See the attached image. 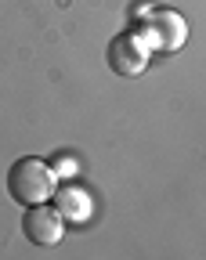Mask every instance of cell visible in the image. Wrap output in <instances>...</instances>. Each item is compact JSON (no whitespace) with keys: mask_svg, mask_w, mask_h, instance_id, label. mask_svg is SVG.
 I'll list each match as a JSON object with an SVG mask.
<instances>
[{"mask_svg":"<svg viewBox=\"0 0 206 260\" xmlns=\"http://www.w3.org/2000/svg\"><path fill=\"white\" fill-rule=\"evenodd\" d=\"M22 232L33 246H58L62 235H65V217L54 206L37 203V206H29V213L22 220Z\"/></svg>","mask_w":206,"mask_h":260,"instance_id":"4","label":"cell"},{"mask_svg":"<svg viewBox=\"0 0 206 260\" xmlns=\"http://www.w3.org/2000/svg\"><path fill=\"white\" fill-rule=\"evenodd\" d=\"M149 54H152V47L145 44L141 32H120L109 44V65L120 76H141L149 65Z\"/></svg>","mask_w":206,"mask_h":260,"instance_id":"3","label":"cell"},{"mask_svg":"<svg viewBox=\"0 0 206 260\" xmlns=\"http://www.w3.org/2000/svg\"><path fill=\"white\" fill-rule=\"evenodd\" d=\"M141 37L152 51H181L188 40V22L178 11H152L145 18Z\"/></svg>","mask_w":206,"mask_h":260,"instance_id":"2","label":"cell"},{"mask_svg":"<svg viewBox=\"0 0 206 260\" xmlns=\"http://www.w3.org/2000/svg\"><path fill=\"white\" fill-rule=\"evenodd\" d=\"M8 191H11V199L22 203V206H37L44 199H51V191H54V174L47 162L40 159H15L11 162V170H8Z\"/></svg>","mask_w":206,"mask_h":260,"instance_id":"1","label":"cell"},{"mask_svg":"<svg viewBox=\"0 0 206 260\" xmlns=\"http://www.w3.org/2000/svg\"><path fill=\"white\" fill-rule=\"evenodd\" d=\"M51 199H54V210L65 217V224H87L94 217V199H91V191L80 188V184H62L51 191Z\"/></svg>","mask_w":206,"mask_h":260,"instance_id":"5","label":"cell"}]
</instances>
